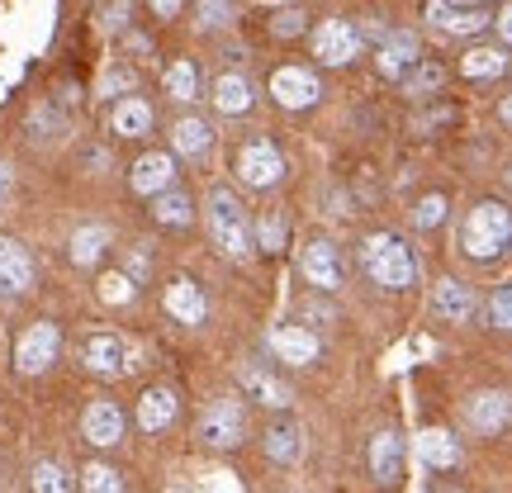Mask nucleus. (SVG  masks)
<instances>
[{"instance_id":"obj_1","label":"nucleus","mask_w":512,"mask_h":493,"mask_svg":"<svg viewBox=\"0 0 512 493\" xmlns=\"http://www.w3.org/2000/svg\"><path fill=\"white\" fill-rule=\"evenodd\" d=\"M361 266H366V275L380 290H408V285H418L413 247H408L399 233H370V238L361 242Z\"/></svg>"},{"instance_id":"obj_2","label":"nucleus","mask_w":512,"mask_h":493,"mask_svg":"<svg viewBox=\"0 0 512 493\" xmlns=\"http://www.w3.org/2000/svg\"><path fill=\"white\" fill-rule=\"evenodd\" d=\"M209 238H214V247H219L223 256H233V261L252 256V223H247V209H242V200L228 185H214V190H209Z\"/></svg>"},{"instance_id":"obj_3","label":"nucleus","mask_w":512,"mask_h":493,"mask_svg":"<svg viewBox=\"0 0 512 493\" xmlns=\"http://www.w3.org/2000/svg\"><path fill=\"white\" fill-rule=\"evenodd\" d=\"M460 242H465V252L475 256V261L503 256V247L512 242V209L498 200H479L475 209H470L465 228H460Z\"/></svg>"},{"instance_id":"obj_4","label":"nucleus","mask_w":512,"mask_h":493,"mask_svg":"<svg viewBox=\"0 0 512 493\" xmlns=\"http://www.w3.org/2000/svg\"><path fill=\"white\" fill-rule=\"evenodd\" d=\"M62 351V328L53 318H38L34 328H24V337L15 342V370L19 375H43Z\"/></svg>"},{"instance_id":"obj_5","label":"nucleus","mask_w":512,"mask_h":493,"mask_svg":"<svg viewBox=\"0 0 512 493\" xmlns=\"http://www.w3.org/2000/svg\"><path fill=\"white\" fill-rule=\"evenodd\" d=\"M200 437L209 446H219V451L242 446V437H247V408L238 399H214L200 418Z\"/></svg>"},{"instance_id":"obj_6","label":"nucleus","mask_w":512,"mask_h":493,"mask_svg":"<svg viewBox=\"0 0 512 493\" xmlns=\"http://www.w3.org/2000/svg\"><path fill=\"white\" fill-rule=\"evenodd\" d=\"M361 43H366V34H361L351 19H328V24L313 34V57H318L323 67H347V62L361 57Z\"/></svg>"},{"instance_id":"obj_7","label":"nucleus","mask_w":512,"mask_h":493,"mask_svg":"<svg viewBox=\"0 0 512 493\" xmlns=\"http://www.w3.org/2000/svg\"><path fill=\"white\" fill-rule=\"evenodd\" d=\"M238 176H242V185H252V190H271V185L285 176V157L275 152V143L252 138V143H242V152H238Z\"/></svg>"},{"instance_id":"obj_8","label":"nucleus","mask_w":512,"mask_h":493,"mask_svg":"<svg viewBox=\"0 0 512 493\" xmlns=\"http://www.w3.org/2000/svg\"><path fill=\"white\" fill-rule=\"evenodd\" d=\"M465 422L479 437H498L512 427V394L508 389H479L475 399L465 403Z\"/></svg>"},{"instance_id":"obj_9","label":"nucleus","mask_w":512,"mask_h":493,"mask_svg":"<svg viewBox=\"0 0 512 493\" xmlns=\"http://www.w3.org/2000/svg\"><path fill=\"white\" fill-rule=\"evenodd\" d=\"M304 280H309L313 290H323V294H332V290H342V280H347V266H342V252L332 247L328 238H318V242H309L304 247Z\"/></svg>"},{"instance_id":"obj_10","label":"nucleus","mask_w":512,"mask_h":493,"mask_svg":"<svg viewBox=\"0 0 512 493\" xmlns=\"http://www.w3.org/2000/svg\"><path fill=\"white\" fill-rule=\"evenodd\" d=\"M128 185H133V195H147V200H157L162 190L176 185V157L171 152H143L133 171H128Z\"/></svg>"},{"instance_id":"obj_11","label":"nucleus","mask_w":512,"mask_h":493,"mask_svg":"<svg viewBox=\"0 0 512 493\" xmlns=\"http://www.w3.org/2000/svg\"><path fill=\"white\" fill-rule=\"evenodd\" d=\"M34 256L24 252V242L15 238H0V294H10V299H19V294L34 290Z\"/></svg>"},{"instance_id":"obj_12","label":"nucleus","mask_w":512,"mask_h":493,"mask_svg":"<svg viewBox=\"0 0 512 493\" xmlns=\"http://www.w3.org/2000/svg\"><path fill=\"white\" fill-rule=\"evenodd\" d=\"M418 62H422V43H418V34H408V29H394V34L380 43V53H375V67H380V76H389V81H403Z\"/></svg>"},{"instance_id":"obj_13","label":"nucleus","mask_w":512,"mask_h":493,"mask_svg":"<svg viewBox=\"0 0 512 493\" xmlns=\"http://www.w3.org/2000/svg\"><path fill=\"white\" fill-rule=\"evenodd\" d=\"M81 361H86L91 375L114 380V375H124V366H128V347L114 337V332H91V337H86V347H81Z\"/></svg>"},{"instance_id":"obj_14","label":"nucleus","mask_w":512,"mask_h":493,"mask_svg":"<svg viewBox=\"0 0 512 493\" xmlns=\"http://www.w3.org/2000/svg\"><path fill=\"white\" fill-rule=\"evenodd\" d=\"M162 304H166V313H171L176 323H185V328H200L204 313H209V299H204V290L190 280V275H176V280L166 285Z\"/></svg>"},{"instance_id":"obj_15","label":"nucleus","mask_w":512,"mask_h":493,"mask_svg":"<svg viewBox=\"0 0 512 493\" xmlns=\"http://www.w3.org/2000/svg\"><path fill=\"white\" fill-rule=\"evenodd\" d=\"M271 95L285 110H309L323 91H318V76H313L309 67H280V72L271 76Z\"/></svg>"},{"instance_id":"obj_16","label":"nucleus","mask_w":512,"mask_h":493,"mask_svg":"<svg viewBox=\"0 0 512 493\" xmlns=\"http://www.w3.org/2000/svg\"><path fill=\"white\" fill-rule=\"evenodd\" d=\"M271 351L280 356V361H290V366H313V361H318V351H323V342H318V332L313 328L280 323V328L271 332Z\"/></svg>"},{"instance_id":"obj_17","label":"nucleus","mask_w":512,"mask_h":493,"mask_svg":"<svg viewBox=\"0 0 512 493\" xmlns=\"http://www.w3.org/2000/svg\"><path fill=\"white\" fill-rule=\"evenodd\" d=\"M81 437L91 441V446H119L124 441V413H119V403L95 399L86 408V418H81Z\"/></svg>"},{"instance_id":"obj_18","label":"nucleus","mask_w":512,"mask_h":493,"mask_svg":"<svg viewBox=\"0 0 512 493\" xmlns=\"http://www.w3.org/2000/svg\"><path fill=\"white\" fill-rule=\"evenodd\" d=\"M242 389L252 394V403H261V408H290V384L280 380V375H271L266 366H242Z\"/></svg>"},{"instance_id":"obj_19","label":"nucleus","mask_w":512,"mask_h":493,"mask_svg":"<svg viewBox=\"0 0 512 493\" xmlns=\"http://www.w3.org/2000/svg\"><path fill=\"white\" fill-rule=\"evenodd\" d=\"M181 413V399H176V389H147L143 399H138V427H143L147 437H157L166 432L171 422Z\"/></svg>"},{"instance_id":"obj_20","label":"nucleus","mask_w":512,"mask_h":493,"mask_svg":"<svg viewBox=\"0 0 512 493\" xmlns=\"http://www.w3.org/2000/svg\"><path fill=\"white\" fill-rule=\"evenodd\" d=\"M370 475L380 479L384 489L399 484V475H403V437L399 432H375V441H370Z\"/></svg>"},{"instance_id":"obj_21","label":"nucleus","mask_w":512,"mask_h":493,"mask_svg":"<svg viewBox=\"0 0 512 493\" xmlns=\"http://www.w3.org/2000/svg\"><path fill=\"white\" fill-rule=\"evenodd\" d=\"M432 309L446 318V323H470L475 318V294H470V285H460V280H441L437 294H432Z\"/></svg>"},{"instance_id":"obj_22","label":"nucleus","mask_w":512,"mask_h":493,"mask_svg":"<svg viewBox=\"0 0 512 493\" xmlns=\"http://www.w3.org/2000/svg\"><path fill=\"white\" fill-rule=\"evenodd\" d=\"M110 128L119 138H147L152 133V105H147L143 95H124L110 114Z\"/></svg>"},{"instance_id":"obj_23","label":"nucleus","mask_w":512,"mask_h":493,"mask_svg":"<svg viewBox=\"0 0 512 493\" xmlns=\"http://www.w3.org/2000/svg\"><path fill=\"white\" fill-rule=\"evenodd\" d=\"M252 100H256V91H252V81H247L242 72L214 76V110L219 114H247L252 110Z\"/></svg>"},{"instance_id":"obj_24","label":"nucleus","mask_w":512,"mask_h":493,"mask_svg":"<svg viewBox=\"0 0 512 493\" xmlns=\"http://www.w3.org/2000/svg\"><path fill=\"white\" fill-rule=\"evenodd\" d=\"M266 456H271V465H294V460L304 456V432H299V422H271L266 427Z\"/></svg>"},{"instance_id":"obj_25","label":"nucleus","mask_w":512,"mask_h":493,"mask_svg":"<svg viewBox=\"0 0 512 493\" xmlns=\"http://www.w3.org/2000/svg\"><path fill=\"white\" fill-rule=\"evenodd\" d=\"M171 147H176V157H204L209 147H214V124L209 119H176L171 128Z\"/></svg>"},{"instance_id":"obj_26","label":"nucleus","mask_w":512,"mask_h":493,"mask_svg":"<svg viewBox=\"0 0 512 493\" xmlns=\"http://www.w3.org/2000/svg\"><path fill=\"white\" fill-rule=\"evenodd\" d=\"M110 242H114V233L105 223H86V228L72 233V261L76 266H100L110 256Z\"/></svg>"},{"instance_id":"obj_27","label":"nucleus","mask_w":512,"mask_h":493,"mask_svg":"<svg viewBox=\"0 0 512 493\" xmlns=\"http://www.w3.org/2000/svg\"><path fill=\"white\" fill-rule=\"evenodd\" d=\"M427 19H432L437 29H446V34H479V29L489 24L484 10H460L451 0H432V5H427Z\"/></svg>"},{"instance_id":"obj_28","label":"nucleus","mask_w":512,"mask_h":493,"mask_svg":"<svg viewBox=\"0 0 512 493\" xmlns=\"http://www.w3.org/2000/svg\"><path fill=\"white\" fill-rule=\"evenodd\" d=\"M152 219L162 223V228H190V223H195V200L171 185V190H162V195L152 200Z\"/></svg>"},{"instance_id":"obj_29","label":"nucleus","mask_w":512,"mask_h":493,"mask_svg":"<svg viewBox=\"0 0 512 493\" xmlns=\"http://www.w3.org/2000/svg\"><path fill=\"white\" fill-rule=\"evenodd\" d=\"M418 451H422V460L432 465V470H456L460 465V446H456V437L451 432H422L418 437Z\"/></svg>"},{"instance_id":"obj_30","label":"nucleus","mask_w":512,"mask_h":493,"mask_svg":"<svg viewBox=\"0 0 512 493\" xmlns=\"http://www.w3.org/2000/svg\"><path fill=\"white\" fill-rule=\"evenodd\" d=\"M460 72L470 76V81H494V76L508 72V53L503 48H470V53L460 57Z\"/></svg>"},{"instance_id":"obj_31","label":"nucleus","mask_w":512,"mask_h":493,"mask_svg":"<svg viewBox=\"0 0 512 493\" xmlns=\"http://www.w3.org/2000/svg\"><path fill=\"white\" fill-rule=\"evenodd\" d=\"M162 86L171 100H200V67H195L190 57H176V62L166 67Z\"/></svg>"},{"instance_id":"obj_32","label":"nucleus","mask_w":512,"mask_h":493,"mask_svg":"<svg viewBox=\"0 0 512 493\" xmlns=\"http://www.w3.org/2000/svg\"><path fill=\"white\" fill-rule=\"evenodd\" d=\"M81 493H124V475H119L114 465L91 460V465L81 470Z\"/></svg>"},{"instance_id":"obj_33","label":"nucleus","mask_w":512,"mask_h":493,"mask_svg":"<svg viewBox=\"0 0 512 493\" xmlns=\"http://www.w3.org/2000/svg\"><path fill=\"white\" fill-rule=\"evenodd\" d=\"M441 81H446V67H441V62H418L413 72L403 76V91L408 95H432V91H441Z\"/></svg>"},{"instance_id":"obj_34","label":"nucleus","mask_w":512,"mask_h":493,"mask_svg":"<svg viewBox=\"0 0 512 493\" xmlns=\"http://www.w3.org/2000/svg\"><path fill=\"white\" fill-rule=\"evenodd\" d=\"M195 19L200 29H228L238 19V0H195Z\"/></svg>"},{"instance_id":"obj_35","label":"nucleus","mask_w":512,"mask_h":493,"mask_svg":"<svg viewBox=\"0 0 512 493\" xmlns=\"http://www.w3.org/2000/svg\"><path fill=\"white\" fill-rule=\"evenodd\" d=\"M29 133H34L38 143H48V138H57V133H67V114L53 110V105H38L34 119H29Z\"/></svg>"},{"instance_id":"obj_36","label":"nucleus","mask_w":512,"mask_h":493,"mask_svg":"<svg viewBox=\"0 0 512 493\" xmlns=\"http://www.w3.org/2000/svg\"><path fill=\"white\" fill-rule=\"evenodd\" d=\"M29 484H34V493H72V484H67V470H62V465H53V460L34 465Z\"/></svg>"},{"instance_id":"obj_37","label":"nucleus","mask_w":512,"mask_h":493,"mask_svg":"<svg viewBox=\"0 0 512 493\" xmlns=\"http://www.w3.org/2000/svg\"><path fill=\"white\" fill-rule=\"evenodd\" d=\"M446 209H451V204H446V195H422L418 209H413V223H418L422 233H432V228H441V223H446Z\"/></svg>"},{"instance_id":"obj_38","label":"nucleus","mask_w":512,"mask_h":493,"mask_svg":"<svg viewBox=\"0 0 512 493\" xmlns=\"http://www.w3.org/2000/svg\"><path fill=\"white\" fill-rule=\"evenodd\" d=\"M489 323L503 332H512V285H503V290L489 299Z\"/></svg>"},{"instance_id":"obj_39","label":"nucleus","mask_w":512,"mask_h":493,"mask_svg":"<svg viewBox=\"0 0 512 493\" xmlns=\"http://www.w3.org/2000/svg\"><path fill=\"white\" fill-rule=\"evenodd\" d=\"M261 247H266V252H280V247H285V214H266V219H261Z\"/></svg>"},{"instance_id":"obj_40","label":"nucleus","mask_w":512,"mask_h":493,"mask_svg":"<svg viewBox=\"0 0 512 493\" xmlns=\"http://www.w3.org/2000/svg\"><path fill=\"white\" fill-rule=\"evenodd\" d=\"M271 34L275 38H299L304 34V10H280V15H275V24H271Z\"/></svg>"},{"instance_id":"obj_41","label":"nucleus","mask_w":512,"mask_h":493,"mask_svg":"<svg viewBox=\"0 0 512 493\" xmlns=\"http://www.w3.org/2000/svg\"><path fill=\"white\" fill-rule=\"evenodd\" d=\"M128 15H133V0H119V5H110V10H105V29H110V34H119V29L128 24Z\"/></svg>"},{"instance_id":"obj_42","label":"nucleus","mask_w":512,"mask_h":493,"mask_svg":"<svg viewBox=\"0 0 512 493\" xmlns=\"http://www.w3.org/2000/svg\"><path fill=\"white\" fill-rule=\"evenodd\" d=\"M105 285H110V290H105V299H110V304H119V299H133V280H128V275H110Z\"/></svg>"},{"instance_id":"obj_43","label":"nucleus","mask_w":512,"mask_h":493,"mask_svg":"<svg viewBox=\"0 0 512 493\" xmlns=\"http://www.w3.org/2000/svg\"><path fill=\"white\" fill-rule=\"evenodd\" d=\"M147 5H152V15H157V19H176L185 0H147Z\"/></svg>"},{"instance_id":"obj_44","label":"nucleus","mask_w":512,"mask_h":493,"mask_svg":"<svg viewBox=\"0 0 512 493\" xmlns=\"http://www.w3.org/2000/svg\"><path fill=\"white\" fill-rule=\"evenodd\" d=\"M494 24H498V34H503V43H512V0L503 5V10H498Z\"/></svg>"},{"instance_id":"obj_45","label":"nucleus","mask_w":512,"mask_h":493,"mask_svg":"<svg viewBox=\"0 0 512 493\" xmlns=\"http://www.w3.org/2000/svg\"><path fill=\"white\" fill-rule=\"evenodd\" d=\"M10 190H15V171H10V162H0V204L10 200Z\"/></svg>"},{"instance_id":"obj_46","label":"nucleus","mask_w":512,"mask_h":493,"mask_svg":"<svg viewBox=\"0 0 512 493\" xmlns=\"http://www.w3.org/2000/svg\"><path fill=\"white\" fill-rule=\"evenodd\" d=\"M119 86H133V76H128V72H114L110 81H105V91H119Z\"/></svg>"},{"instance_id":"obj_47","label":"nucleus","mask_w":512,"mask_h":493,"mask_svg":"<svg viewBox=\"0 0 512 493\" xmlns=\"http://www.w3.org/2000/svg\"><path fill=\"white\" fill-rule=\"evenodd\" d=\"M498 119H503V124L512 128V95H508V100H503V105H498Z\"/></svg>"},{"instance_id":"obj_48","label":"nucleus","mask_w":512,"mask_h":493,"mask_svg":"<svg viewBox=\"0 0 512 493\" xmlns=\"http://www.w3.org/2000/svg\"><path fill=\"white\" fill-rule=\"evenodd\" d=\"M451 5H460V10H475V5H489V0H451Z\"/></svg>"},{"instance_id":"obj_49","label":"nucleus","mask_w":512,"mask_h":493,"mask_svg":"<svg viewBox=\"0 0 512 493\" xmlns=\"http://www.w3.org/2000/svg\"><path fill=\"white\" fill-rule=\"evenodd\" d=\"M280 5H290V0H280Z\"/></svg>"}]
</instances>
